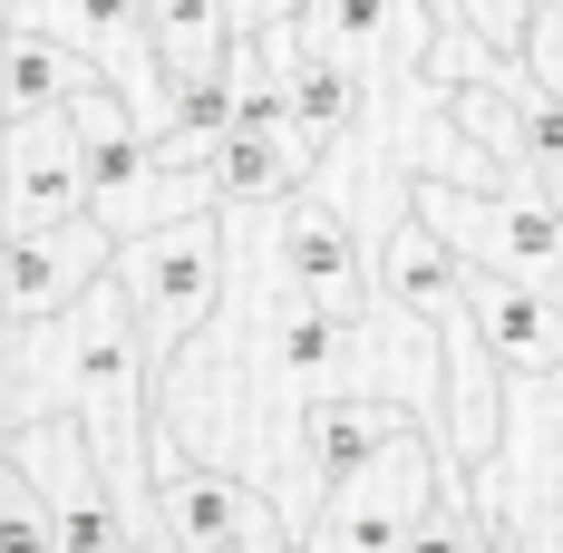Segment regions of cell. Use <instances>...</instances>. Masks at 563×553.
Instances as JSON below:
<instances>
[{
	"label": "cell",
	"instance_id": "1",
	"mask_svg": "<svg viewBox=\"0 0 563 553\" xmlns=\"http://www.w3.org/2000/svg\"><path fill=\"white\" fill-rule=\"evenodd\" d=\"M146 388H156V350H146V321H136V301L117 281H98L49 331H10V428H40L68 398L78 428L108 456V476H136V456L156 466V408H146Z\"/></svg>",
	"mask_w": 563,
	"mask_h": 553
},
{
	"label": "cell",
	"instance_id": "2",
	"mask_svg": "<svg viewBox=\"0 0 563 553\" xmlns=\"http://www.w3.org/2000/svg\"><path fill=\"white\" fill-rule=\"evenodd\" d=\"M408 214L428 223L466 273H496V281H525V291L563 301V204L534 175L506 185V195H466L448 175H408Z\"/></svg>",
	"mask_w": 563,
	"mask_h": 553
},
{
	"label": "cell",
	"instance_id": "3",
	"mask_svg": "<svg viewBox=\"0 0 563 553\" xmlns=\"http://www.w3.org/2000/svg\"><path fill=\"white\" fill-rule=\"evenodd\" d=\"M466 496L506 524L515 553H563V369L506 379V428Z\"/></svg>",
	"mask_w": 563,
	"mask_h": 553
},
{
	"label": "cell",
	"instance_id": "4",
	"mask_svg": "<svg viewBox=\"0 0 563 553\" xmlns=\"http://www.w3.org/2000/svg\"><path fill=\"white\" fill-rule=\"evenodd\" d=\"M117 291L136 301L156 369H175V350L205 331L214 301H224V214H195V223H166V233L126 243L117 253Z\"/></svg>",
	"mask_w": 563,
	"mask_h": 553
},
{
	"label": "cell",
	"instance_id": "5",
	"mask_svg": "<svg viewBox=\"0 0 563 553\" xmlns=\"http://www.w3.org/2000/svg\"><path fill=\"white\" fill-rule=\"evenodd\" d=\"M438 496H448V446L428 428H408L379 466H360L350 486H321L311 553H408Z\"/></svg>",
	"mask_w": 563,
	"mask_h": 553
},
{
	"label": "cell",
	"instance_id": "6",
	"mask_svg": "<svg viewBox=\"0 0 563 553\" xmlns=\"http://www.w3.org/2000/svg\"><path fill=\"white\" fill-rule=\"evenodd\" d=\"M10 30H49V40H68V49L136 108L146 136H166L175 88L156 78V20H146V0H10Z\"/></svg>",
	"mask_w": 563,
	"mask_h": 553
},
{
	"label": "cell",
	"instance_id": "7",
	"mask_svg": "<svg viewBox=\"0 0 563 553\" xmlns=\"http://www.w3.org/2000/svg\"><path fill=\"white\" fill-rule=\"evenodd\" d=\"M273 273L282 291L301 301V311H321L340 331H369L389 301H379V273H369V253H360V223L340 214L331 195H301V204H282L273 223Z\"/></svg>",
	"mask_w": 563,
	"mask_h": 553
},
{
	"label": "cell",
	"instance_id": "8",
	"mask_svg": "<svg viewBox=\"0 0 563 553\" xmlns=\"http://www.w3.org/2000/svg\"><path fill=\"white\" fill-rule=\"evenodd\" d=\"M117 243L98 214L49 223V233H10V263H0V301H10V331H49L68 321L98 281H117Z\"/></svg>",
	"mask_w": 563,
	"mask_h": 553
},
{
	"label": "cell",
	"instance_id": "9",
	"mask_svg": "<svg viewBox=\"0 0 563 553\" xmlns=\"http://www.w3.org/2000/svg\"><path fill=\"white\" fill-rule=\"evenodd\" d=\"M156 524H166V553H224V544H243V534L282 524V515H273V496H253L243 476L185 456L175 428L156 418Z\"/></svg>",
	"mask_w": 563,
	"mask_h": 553
},
{
	"label": "cell",
	"instance_id": "10",
	"mask_svg": "<svg viewBox=\"0 0 563 553\" xmlns=\"http://www.w3.org/2000/svg\"><path fill=\"white\" fill-rule=\"evenodd\" d=\"M301 49L331 68H360V78H398V68L438 58V10L428 0H311Z\"/></svg>",
	"mask_w": 563,
	"mask_h": 553
},
{
	"label": "cell",
	"instance_id": "11",
	"mask_svg": "<svg viewBox=\"0 0 563 553\" xmlns=\"http://www.w3.org/2000/svg\"><path fill=\"white\" fill-rule=\"evenodd\" d=\"M78 214H98L88 204V126L78 117L10 126V233H49Z\"/></svg>",
	"mask_w": 563,
	"mask_h": 553
},
{
	"label": "cell",
	"instance_id": "12",
	"mask_svg": "<svg viewBox=\"0 0 563 553\" xmlns=\"http://www.w3.org/2000/svg\"><path fill=\"white\" fill-rule=\"evenodd\" d=\"M466 311H476V340L496 350L506 379H544V369H563V301L525 291V281L476 273V281H466Z\"/></svg>",
	"mask_w": 563,
	"mask_h": 553
},
{
	"label": "cell",
	"instance_id": "13",
	"mask_svg": "<svg viewBox=\"0 0 563 553\" xmlns=\"http://www.w3.org/2000/svg\"><path fill=\"white\" fill-rule=\"evenodd\" d=\"M466 281H476V273H466V263H456L418 214H398L389 233H379V301H398L408 321L448 331L456 311H466Z\"/></svg>",
	"mask_w": 563,
	"mask_h": 553
},
{
	"label": "cell",
	"instance_id": "14",
	"mask_svg": "<svg viewBox=\"0 0 563 553\" xmlns=\"http://www.w3.org/2000/svg\"><path fill=\"white\" fill-rule=\"evenodd\" d=\"M408 428H418V418H408L398 398H311V408H301V446H311L321 486H350L360 466H379Z\"/></svg>",
	"mask_w": 563,
	"mask_h": 553
},
{
	"label": "cell",
	"instance_id": "15",
	"mask_svg": "<svg viewBox=\"0 0 563 553\" xmlns=\"http://www.w3.org/2000/svg\"><path fill=\"white\" fill-rule=\"evenodd\" d=\"M263 58L282 68V88H291V126L331 156L340 136L360 126V108H369V78H360V68H331V58H311V49H301V30L263 40Z\"/></svg>",
	"mask_w": 563,
	"mask_h": 553
},
{
	"label": "cell",
	"instance_id": "16",
	"mask_svg": "<svg viewBox=\"0 0 563 553\" xmlns=\"http://www.w3.org/2000/svg\"><path fill=\"white\" fill-rule=\"evenodd\" d=\"M98 88V68L49 40V30H10V58H0V98H10V126H40V117H68Z\"/></svg>",
	"mask_w": 563,
	"mask_h": 553
},
{
	"label": "cell",
	"instance_id": "17",
	"mask_svg": "<svg viewBox=\"0 0 563 553\" xmlns=\"http://www.w3.org/2000/svg\"><path fill=\"white\" fill-rule=\"evenodd\" d=\"M534 20H544V0H456V30H476L496 58H525V40H534Z\"/></svg>",
	"mask_w": 563,
	"mask_h": 553
},
{
	"label": "cell",
	"instance_id": "18",
	"mask_svg": "<svg viewBox=\"0 0 563 553\" xmlns=\"http://www.w3.org/2000/svg\"><path fill=\"white\" fill-rule=\"evenodd\" d=\"M515 68H525L534 98H554V108H563V0H544V20H534V40H525Z\"/></svg>",
	"mask_w": 563,
	"mask_h": 553
},
{
	"label": "cell",
	"instance_id": "19",
	"mask_svg": "<svg viewBox=\"0 0 563 553\" xmlns=\"http://www.w3.org/2000/svg\"><path fill=\"white\" fill-rule=\"evenodd\" d=\"M301 10L311 0H233V30L243 40H282V30H301Z\"/></svg>",
	"mask_w": 563,
	"mask_h": 553
},
{
	"label": "cell",
	"instance_id": "20",
	"mask_svg": "<svg viewBox=\"0 0 563 553\" xmlns=\"http://www.w3.org/2000/svg\"><path fill=\"white\" fill-rule=\"evenodd\" d=\"M136 553H156V544H136Z\"/></svg>",
	"mask_w": 563,
	"mask_h": 553
}]
</instances>
